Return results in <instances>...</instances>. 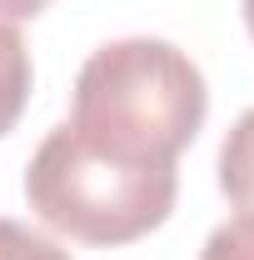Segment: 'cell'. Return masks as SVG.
Returning a JSON list of instances; mask_svg holds the SVG:
<instances>
[{
  "label": "cell",
  "instance_id": "6da1fadb",
  "mask_svg": "<svg viewBox=\"0 0 254 260\" xmlns=\"http://www.w3.org/2000/svg\"><path fill=\"white\" fill-rule=\"evenodd\" d=\"M209 115L199 65L155 35L100 45L75 75L70 125L90 145L130 160H180Z\"/></svg>",
  "mask_w": 254,
  "mask_h": 260
},
{
  "label": "cell",
  "instance_id": "7a4b0ae2",
  "mask_svg": "<svg viewBox=\"0 0 254 260\" xmlns=\"http://www.w3.org/2000/svg\"><path fill=\"white\" fill-rule=\"evenodd\" d=\"M180 195L175 160H130L55 125L25 170V200L50 230L85 245H130L170 220Z\"/></svg>",
  "mask_w": 254,
  "mask_h": 260
},
{
  "label": "cell",
  "instance_id": "3957f363",
  "mask_svg": "<svg viewBox=\"0 0 254 260\" xmlns=\"http://www.w3.org/2000/svg\"><path fill=\"white\" fill-rule=\"evenodd\" d=\"M220 190L239 215H254V105L229 125L220 145Z\"/></svg>",
  "mask_w": 254,
  "mask_h": 260
},
{
  "label": "cell",
  "instance_id": "277c9868",
  "mask_svg": "<svg viewBox=\"0 0 254 260\" xmlns=\"http://www.w3.org/2000/svg\"><path fill=\"white\" fill-rule=\"evenodd\" d=\"M30 50H25V35L15 20H0V135H10L15 120L25 115V100H30Z\"/></svg>",
  "mask_w": 254,
  "mask_h": 260
},
{
  "label": "cell",
  "instance_id": "5b68a950",
  "mask_svg": "<svg viewBox=\"0 0 254 260\" xmlns=\"http://www.w3.org/2000/svg\"><path fill=\"white\" fill-rule=\"evenodd\" d=\"M0 260H70V250H60L50 235L0 215Z\"/></svg>",
  "mask_w": 254,
  "mask_h": 260
},
{
  "label": "cell",
  "instance_id": "8992f818",
  "mask_svg": "<svg viewBox=\"0 0 254 260\" xmlns=\"http://www.w3.org/2000/svg\"><path fill=\"white\" fill-rule=\"evenodd\" d=\"M199 260H254V215L224 220V225L204 240Z\"/></svg>",
  "mask_w": 254,
  "mask_h": 260
},
{
  "label": "cell",
  "instance_id": "52a82bcc",
  "mask_svg": "<svg viewBox=\"0 0 254 260\" xmlns=\"http://www.w3.org/2000/svg\"><path fill=\"white\" fill-rule=\"evenodd\" d=\"M45 5H50V0H0V20H30Z\"/></svg>",
  "mask_w": 254,
  "mask_h": 260
},
{
  "label": "cell",
  "instance_id": "ba28073f",
  "mask_svg": "<svg viewBox=\"0 0 254 260\" xmlns=\"http://www.w3.org/2000/svg\"><path fill=\"white\" fill-rule=\"evenodd\" d=\"M244 25H249V35H254V0H244Z\"/></svg>",
  "mask_w": 254,
  "mask_h": 260
}]
</instances>
